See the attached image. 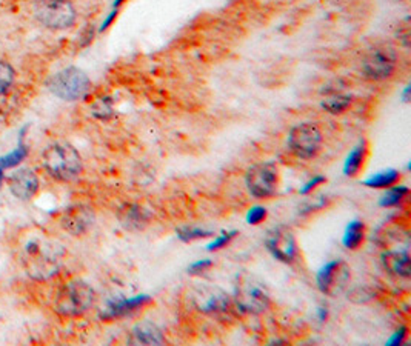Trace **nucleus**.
<instances>
[{"label": "nucleus", "instance_id": "28", "mask_svg": "<svg viewBox=\"0 0 411 346\" xmlns=\"http://www.w3.org/2000/svg\"><path fill=\"white\" fill-rule=\"evenodd\" d=\"M236 235V233H224L217 240L212 242V244L208 246V251H216V249L224 248L230 244V240Z\"/></svg>", "mask_w": 411, "mask_h": 346}, {"label": "nucleus", "instance_id": "9", "mask_svg": "<svg viewBox=\"0 0 411 346\" xmlns=\"http://www.w3.org/2000/svg\"><path fill=\"white\" fill-rule=\"evenodd\" d=\"M322 145V132L314 123H300L291 129L288 146L299 159H313Z\"/></svg>", "mask_w": 411, "mask_h": 346}, {"label": "nucleus", "instance_id": "1", "mask_svg": "<svg viewBox=\"0 0 411 346\" xmlns=\"http://www.w3.org/2000/svg\"><path fill=\"white\" fill-rule=\"evenodd\" d=\"M61 246L43 237L28 240L24 246L22 262L26 274L34 281H47L57 274L62 263Z\"/></svg>", "mask_w": 411, "mask_h": 346}, {"label": "nucleus", "instance_id": "25", "mask_svg": "<svg viewBox=\"0 0 411 346\" xmlns=\"http://www.w3.org/2000/svg\"><path fill=\"white\" fill-rule=\"evenodd\" d=\"M25 156H26V150L24 148V146H20V148H17L16 151L11 152L10 156H5V157L0 159V169L16 166L17 164H20L22 160H24Z\"/></svg>", "mask_w": 411, "mask_h": 346}, {"label": "nucleus", "instance_id": "13", "mask_svg": "<svg viewBox=\"0 0 411 346\" xmlns=\"http://www.w3.org/2000/svg\"><path fill=\"white\" fill-rule=\"evenodd\" d=\"M94 222V212L88 206H72L62 217L65 230L72 235H82L90 230Z\"/></svg>", "mask_w": 411, "mask_h": 346}, {"label": "nucleus", "instance_id": "6", "mask_svg": "<svg viewBox=\"0 0 411 346\" xmlns=\"http://www.w3.org/2000/svg\"><path fill=\"white\" fill-rule=\"evenodd\" d=\"M36 17L51 29H67L76 20V10L68 0H36Z\"/></svg>", "mask_w": 411, "mask_h": 346}, {"label": "nucleus", "instance_id": "12", "mask_svg": "<svg viewBox=\"0 0 411 346\" xmlns=\"http://www.w3.org/2000/svg\"><path fill=\"white\" fill-rule=\"evenodd\" d=\"M267 248L273 257L284 263L296 262L299 254L295 234L285 226H279L268 234Z\"/></svg>", "mask_w": 411, "mask_h": 346}, {"label": "nucleus", "instance_id": "7", "mask_svg": "<svg viewBox=\"0 0 411 346\" xmlns=\"http://www.w3.org/2000/svg\"><path fill=\"white\" fill-rule=\"evenodd\" d=\"M189 299H192L197 311L207 315L222 317V315L231 311V299L228 297V294L217 288V286H196L189 292Z\"/></svg>", "mask_w": 411, "mask_h": 346}, {"label": "nucleus", "instance_id": "15", "mask_svg": "<svg viewBox=\"0 0 411 346\" xmlns=\"http://www.w3.org/2000/svg\"><path fill=\"white\" fill-rule=\"evenodd\" d=\"M165 337L157 325L151 322H141L131 331L130 343L133 345H162Z\"/></svg>", "mask_w": 411, "mask_h": 346}, {"label": "nucleus", "instance_id": "11", "mask_svg": "<svg viewBox=\"0 0 411 346\" xmlns=\"http://www.w3.org/2000/svg\"><path fill=\"white\" fill-rule=\"evenodd\" d=\"M350 281V267L343 260H334L327 263L318 272L316 283L322 294L329 297H336L341 294Z\"/></svg>", "mask_w": 411, "mask_h": 346}, {"label": "nucleus", "instance_id": "10", "mask_svg": "<svg viewBox=\"0 0 411 346\" xmlns=\"http://www.w3.org/2000/svg\"><path fill=\"white\" fill-rule=\"evenodd\" d=\"M398 65V56L390 47H376L362 58V71L371 80H385L391 77Z\"/></svg>", "mask_w": 411, "mask_h": 346}, {"label": "nucleus", "instance_id": "16", "mask_svg": "<svg viewBox=\"0 0 411 346\" xmlns=\"http://www.w3.org/2000/svg\"><path fill=\"white\" fill-rule=\"evenodd\" d=\"M119 219L127 230L139 231V230H144V228L148 225L150 214L142 208V206L133 203V205L123 206L119 212Z\"/></svg>", "mask_w": 411, "mask_h": 346}, {"label": "nucleus", "instance_id": "21", "mask_svg": "<svg viewBox=\"0 0 411 346\" xmlns=\"http://www.w3.org/2000/svg\"><path fill=\"white\" fill-rule=\"evenodd\" d=\"M398 182H399V173L390 169V171H382L376 175H373L371 179L365 182V185L371 188H388V187L396 185Z\"/></svg>", "mask_w": 411, "mask_h": 346}, {"label": "nucleus", "instance_id": "4", "mask_svg": "<svg viewBox=\"0 0 411 346\" xmlns=\"http://www.w3.org/2000/svg\"><path fill=\"white\" fill-rule=\"evenodd\" d=\"M49 91L57 97L63 100L75 102L79 99H84L91 88V80L82 70L76 68V66H70L62 71L56 72V74L49 79L48 82Z\"/></svg>", "mask_w": 411, "mask_h": 346}, {"label": "nucleus", "instance_id": "17", "mask_svg": "<svg viewBox=\"0 0 411 346\" xmlns=\"http://www.w3.org/2000/svg\"><path fill=\"white\" fill-rule=\"evenodd\" d=\"M382 263L394 276L405 278L411 276V263L407 251H387L382 254Z\"/></svg>", "mask_w": 411, "mask_h": 346}, {"label": "nucleus", "instance_id": "22", "mask_svg": "<svg viewBox=\"0 0 411 346\" xmlns=\"http://www.w3.org/2000/svg\"><path fill=\"white\" fill-rule=\"evenodd\" d=\"M351 103V97L350 95H345V94H334V95H329L324 102H322V107H324L328 113L332 114H339L343 113L345 109L350 107Z\"/></svg>", "mask_w": 411, "mask_h": 346}, {"label": "nucleus", "instance_id": "24", "mask_svg": "<svg viewBox=\"0 0 411 346\" xmlns=\"http://www.w3.org/2000/svg\"><path fill=\"white\" fill-rule=\"evenodd\" d=\"M407 194H408V188H403V187L393 188L382 197L380 205H382V206H396V205L401 203L402 198L405 197Z\"/></svg>", "mask_w": 411, "mask_h": 346}, {"label": "nucleus", "instance_id": "18", "mask_svg": "<svg viewBox=\"0 0 411 346\" xmlns=\"http://www.w3.org/2000/svg\"><path fill=\"white\" fill-rule=\"evenodd\" d=\"M365 157H366V142H362L350 152L347 162H345V168H343L345 174L350 175V178H355V175L361 173V169L364 168V164H365Z\"/></svg>", "mask_w": 411, "mask_h": 346}, {"label": "nucleus", "instance_id": "27", "mask_svg": "<svg viewBox=\"0 0 411 346\" xmlns=\"http://www.w3.org/2000/svg\"><path fill=\"white\" fill-rule=\"evenodd\" d=\"M267 217V210L262 208V206H254V208L249 210L247 220L249 225H259L261 222H263Z\"/></svg>", "mask_w": 411, "mask_h": 346}, {"label": "nucleus", "instance_id": "5", "mask_svg": "<svg viewBox=\"0 0 411 346\" xmlns=\"http://www.w3.org/2000/svg\"><path fill=\"white\" fill-rule=\"evenodd\" d=\"M236 305L242 313H265L271 305L270 291L258 278L251 276H240L236 283Z\"/></svg>", "mask_w": 411, "mask_h": 346}, {"label": "nucleus", "instance_id": "8", "mask_svg": "<svg viewBox=\"0 0 411 346\" xmlns=\"http://www.w3.org/2000/svg\"><path fill=\"white\" fill-rule=\"evenodd\" d=\"M245 183L256 198H270L277 193L279 171L274 164H258L248 169Z\"/></svg>", "mask_w": 411, "mask_h": 346}, {"label": "nucleus", "instance_id": "29", "mask_svg": "<svg viewBox=\"0 0 411 346\" xmlns=\"http://www.w3.org/2000/svg\"><path fill=\"white\" fill-rule=\"evenodd\" d=\"M208 267H211V262H197V263H194L193 267H192V272H201V271H203L205 268H208Z\"/></svg>", "mask_w": 411, "mask_h": 346}, {"label": "nucleus", "instance_id": "14", "mask_svg": "<svg viewBox=\"0 0 411 346\" xmlns=\"http://www.w3.org/2000/svg\"><path fill=\"white\" fill-rule=\"evenodd\" d=\"M10 188L13 194L19 197L20 200H29L34 197L39 189V179L31 169H20V171L14 173V175L10 180Z\"/></svg>", "mask_w": 411, "mask_h": 346}, {"label": "nucleus", "instance_id": "3", "mask_svg": "<svg viewBox=\"0 0 411 346\" xmlns=\"http://www.w3.org/2000/svg\"><path fill=\"white\" fill-rule=\"evenodd\" d=\"M94 299L96 294L90 285L82 281H72L59 291L54 309L63 317H77L93 306Z\"/></svg>", "mask_w": 411, "mask_h": 346}, {"label": "nucleus", "instance_id": "2", "mask_svg": "<svg viewBox=\"0 0 411 346\" xmlns=\"http://www.w3.org/2000/svg\"><path fill=\"white\" fill-rule=\"evenodd\" d=\"M43 166L54 179L62 182L75 180L82 173V159L68 143H54L43 152Z\"/></svg>", "mask_w": 411, "mask_h": 346}, {"label": "nucleus", "instance_id": "23", "mask_svg": "<svg viewBox=\"0 0 411 346\" xmlns=\"http://www.w3.org/2000/svg\"><path fill=\"white\" fill-rule=\"evenodd\" d=\"M14 84V70L13 66L3 61H0V95L8 93Z\"/></svg>", "mask_w": 411, "mask_h": 346}, {"label": "nucleus", "instance_id": "31", "mask_svg": "<svg viewBox=\"0 0 411 346\" xmlns=\"http://www.w3.org/2000/svg\"><path fill=\"white\" fill-rule=\"evenodd\" d=\"M0 183H2V169H0Z\"/></svg>", "mask_w": 411, "mask_h": 346}, {"label": "nucleus", "instance_id": "30", "mask_svg": "<svg viewBox=\"0 0 411 346\" xmlns=\"http://www.w3.org/2000/svg\"><path fill=\"white\" fill-rule=\"evenodd\" d=\"M320 182H324V179H322V178H316V179H314V180H311L310 183H307V187L302 189V193H304V194H307L308 191H311L313 188L318 187V183H320Z\"/></svg>", "mask_w": 411, "mask_h": 346}, {"label": "nucleus", "instance_id": "20", "mask_svg": "<svg viewBox=\"0 0 411 346\" xmlns=\"http://www.w3.org/2000/svg\"><path fill=\"white\" fill-rule=\"evenodd\" d=\"M146 301H150V299L146 296H139L136 299L119 301V304L111 305L108 308L109 309L108 315H109V317H117V315H123V314H127L130 311H134V309H137V308H141L144 304H146Z\"/></svg>", "mask_w": 411, "mask_h": 346}, {"label": "nucleus", "instance_id": "26", "mask_svg": "<svg viewBox=\"0 0 411 346\" xmlns=\"http://www.w3.org/2000/svg\"><path fill=\"white\" fill-rule=\"evenodd\" d=\"M211 233L202 231V230H193V228H185V230H179V237L183 242H192L196 239H203L210 237Z\"/></svg>", "mask_w": 411, "mask_h": 346}, {"label": "nucleus", "instance_id": "19", "mask_svg": "<svg viewBox=\"0 0 411 346\" xmlns=\"http://www.w3.org/2000/svg\"><path fill=\"white\" fill-rule=\"evenodd\" d=\"M365 240V225L359 220L351 222L343 235V245L348 249H357Z\"/></svg>", "mask_w": 411, "mask_h": 346}]
</instances>
